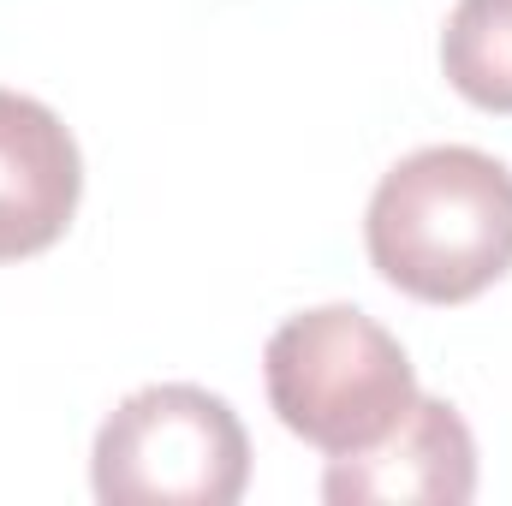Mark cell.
Returning <instances> with one entry per match:
<instances>
[{
	"label": "cell",
	"mask_w": 512,
	"mask_h": 506,
	"mask_svg": "<svg viewBox=\"0 0 512 506\" xmlns=\"http://www.w3.org/2000/svg\"><path fill=\"white\" fill-rule=\"evenodd\" d=\"M364 245L405 298L471 304L512 268V167L471 143L393 161L370 197Z\"/></svg>",
	"instance_id": "1"
},
{
	"label": "cell",
	"mask_w": 512,
	"mask_h": 506,
	"mask_svg": "<svg viewBox=\"0 0 512 506\" xmlns=\"http://www.w3.org/2000/svg\"><path fill=\"white\" fill-rule=\"evenodd\" d=\"M274 417L316 453H364L405 417L417 376L405 346L358 304H322L274 328L262 352Z\"/></svg>",
	"instance_id": "2"
},
{
	"label": "cell",
	"mask_w": 512,
	"mask_h": 506,
	"mask_svg": "<svg viewBox=\"0 0 512 506\" xmlns=\"http://www.w3.org/2000/svg\"><path fill=\"white\" fill-rule=\"evenodd\" d=\"M90 483L108 506H233L251 483V441L221 393L155 381L96 429Z\"/></svg>",
	"instance_id": "3"
},
{
	"label": "cell",
	"mask_w": 512,
	"mask_h": 506,
	"mask_svg": "<svg viewBox=\"0 0 512 506\" xmlns=\"http://www.w3.org/2000/svg\"><path fill=\"white\" fill-rule=\"evenodd\" d=\"M477 495V441L447 399L417 393L405 417L376 447L340 453L322 477V501L334 506H465Z\"/></svg>",
	"instance_id": "4"
},
{
	"label": "cell",
	"mask_w": 512,
	"mask_h": 506,
	"mask_svg": "<svg viewBox=\"0 0 512 506\" xmlns=\"http://www.w3.org/2000/svg\"><path fill=\"white\" fill-rule=\"evenodd\" d=\"M84 197V155L66 120L18 90H0V262L48 251Z\"/></svg>",
	"instance_id": "5"
},
{
	"label": "cell",
	"mask_w": 512,
	"mask_h": 506,
	"mask_svg": "<svg viewBox=\"0 0 512 506\" xmlns=\"http://www.w3.org/2000/svg\"><path fill=\"white\" fill-rule=\"evenodd\" d=\"M441 72L471 108L512 114V0H459L447 12Z\"/></svg>",
	"instance_id": "6"
}]
</instances>
